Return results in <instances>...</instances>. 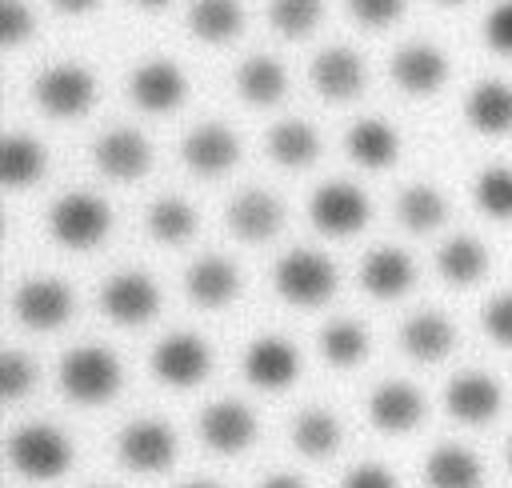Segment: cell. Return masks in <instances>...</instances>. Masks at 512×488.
<instances>
[{
    "mask_svg": "<svg viewBox=\"0 0 512 488\" xmlns=\"http://www.w3.org/2000/svg\"><path fill=\"white\" fill-rule=\"evenodd\" d=\"M124 384V368L108 348H72L60 360V388L64 396H72L84 408L108 404Z\"/></svg>",
    "mask_w": 512,
    "mask_h": 488,
    "instance_id": "1",
    "label": "cell"
},
{
    "mask_svg": "<svg viewBox=\"0 0 512 488\" xmlns=\"http://www.w3.org/2000/svg\"><path fill=\"white\" fill-rule=\"evenodd\" d=\"M272 284H276V292L288 304H296V308H320L336 292V264L328 256H320V252L296 248V252H288V256L276 260Z\"/></svg>",
    "mask_w": 512,
    "mask_h": 488,
    "instance_id": "2",
    "label": "cell"
},
{
    "mask_svg": "<svg viewBox=\"0 0 512 488\" xmlns=\"http://www.w3.org/2000/svg\"><path fill=\"white\" fill-rule=\"evenodd\" d=\"M8 460L28 480H56L72 468V440L52 424H24L8 436Z\"/></svg>",
    "mask_w": 512,
    "mask_h": 488,
    "instance_id": "3",
    "label": "cell"
},
{
    "mask_svg": "<svg viewBox=\"0 0 512 488\" xmlns=\"http://www.w3.org/2000/svg\"><path fill=\"white\" fill-rule=\"evenodd\" d=\"M112 228V208L92 192H68L48 212V232L64 248H96Z\"/></svg>",
    "mask_w": 512,
    "mask_h": 488,
    "instance_id": "4",
    "label": "cell"
},
{
    "mask_svg": "<svg viewBox=\"0 0 512 488\" xmlns=\"http://www.w3.org/2000/svg\"><path fill=\"white\" fill-rule=\"evenodd\" d=\"M32 96L52 120H76L96 104V76L80 64H52L36 76Z\"/></svg>",
    "mask_w": 512,
    "mask_h": 488,
    "instance_id": "5",
    "label": "cell"
},
{
    "mask_svg": "<svg viewBox=\"0 0 512 488\" xmlns=\"http://www.w3.org/2000/svg\"><path fill=\"white\" fill-rule=\"evenodd\" d=\"M148 368L160 384H172V388H192L200 384L208 372H212V352L200 336L192 332H176L168 340H160L148 356Z\"/></svg>",
    "mask_w": 512,
    "mask_h": 488,
    "instance_id": "6",
    "label": "cell"
},
{
    "mask_svg": "<svg viewBox=\"0 0 512 488\" xmlns=\"http://www.w3.org/2000/svg\"><path fill=\"white\" fill-rule=\"evenodd\" d=\"M368 212H372L368 196L356 184H340V180L316 188L312 200H308V220L324 236H352V232H360L368 224Z\"/></svg>",
    "mask_w": 512,
    "mask_h": 488,
    "instance_id": "7",
    "label": "cell"
},
{
    "mask_svg": "<svg viewBox=\"0 0 512 488\" xmlns=\"http://www.w3.org/2000/svg\"><path fill=\"white\" fill-rule=\"evenodd\" d=\"M72 288L60 284V280H48V276H36V280H24L12 296V312L24 328L32 332H56L60 324H68L72 316Z\"/></svg>",
    "mask_w": 512,
    "mask_h": 488,
    "instance_id": "8",
    "label": "cell"
},
{
    "mask_svg": "<svg viewBox=\"0 0 512 488\" xmlns=\"http://www.w3.org/2000/svg\"><path fill=\"white\" fill-rule=\"evenodd\" d=\"M116 456L132 472H164L176 460V432L164 420H132L116 436Z\"/></svg>",
    "mask_w": 512,
    "mask_h": 488,
    "instance_id": "9",
    "label": "cell"
},
{
    "mask_svg": "<svg viewBox=\"0 0 512 488\" xmlns=\"http://www.w3.org/2000/svg\"><path fill=\"white\" fill-rule=\"evenodd\" d=\"M100 308L108 320L136 328L148 324L160 312V288L144 276V272H116L104 288H100Z\"/></svg>",
    "mask_w": 512,
    "mask_h": 488,
    "instance_id": "10",
    "label": "cell"
},
{
    "mask_svg": "<svg viewBox=\"0 0 512 488\" xmlns=\"http://www.w3.org/2000/svg\"><path fill=\"white\" fill-rule=\"evenodd\" d=\"M196 428H200V440H204L212 452H224V456H236V452L252 448V440L260 436V420H256L244 404H236V400H216V404H208V408L200 412Z\"/></svg>",
    "mask_w": 512,
    "mask_h": 488,
    "instance_id": "11",
    "label": "cell"
},
{
    "mask_svg": "<svg viewBox=\"0 0 512 488\" xmlns=\"http://www.w3.org/2000/svg\"><path fill=\"white\" fill-rule=\"evenodd\" d=\"M128 92H132L136 108L164 116V112H176V108L184 104L188 80H184V72H180L172 60H144V64L132 72Z\"/></svg>",
    "mask_w": 512,
    "mask_h": 488,
    "instance_id": "12",
    "label": "cell"
},
{
    "mask_svg": "<svg viewBox=\"0 0 512 488\" xmlns=\"http://www.w3.org/2000/svg\"><path fill=\"white\" fill-rule=\"evenodd\" d=\"M228 228L248 244H264L284 228V204L264 188H244L228 200Z\"/></svg>",
    "mask_w": 512,
    "mask_h": 488,
    "instance_id": "13",
    "label": "cell"
},
{
    "mask_svg": "<svg viewBox=\"0 0 512 488\" xmlns=\"http://www.w3.org/2000/svg\"><path fill=\"white\" fill-rule=\"evenodd\" d=\"M92 160L108 180H140L152 168V144L136 128H112L92 144Z\"/></svg>",
    "mask_w": 512,
    "mask_h": 488,
    "instance_id": "14",
    "label": "cell"
},
{
    "mask_svg": "<svg viewBox=\"0 0 512 488\" xmlns=\"http://www.w3.org/2000/svg\"><path fill=\"white\" fill-rule=\"evenodd\" d=\"M308 76H312V88L324 100H332V104H344V100H352V96L364 92V60L352 48H344V44L324 48L312 60Z\"/></svg>",
    "mask_w": 512,
    "mask_h": 488,
    "instance_id": "15",
    "label": "cell"
},
{
    "mask_svg": "<svg viewBox=\"0 0 512 488\" xmlns=\"http://www.w3.org/2000/svg\"><path fill=\"white\" fill-rule=\"evenodd\" d=\"M296 376H300V352H296L288 340L264 336V340L248 344V352H244V380H248L252 388L280 392V388H288Z\"/></svg>",
    "mask_w": 512,
    "mask_h": 488,
    "instance_id": "16",
    "label": "cell"
},
{
    "mask_svg": "<svg viewBox=\"0 0 512 488\" xmlns=\"http://www.w3.org/2000/svg\"><path fill=\"white\" fill-rule=\"evenodd\" d=\"M428 404H424V392L404 384V380H392V384H380L372 396H368V420L388 432V436H404L412 432L420 420H424Z\"/></svg>",
    "mask_w": 512,
    "mask_h": 488,
    "instance_id": "17",
    "label": "cell"
},
{
    "mask_svg": "<svg viewBox=\"0 0 512 488\" xmlns=\"http://www.w3.org/2000/svg\"><path fill=\"white\" fill-rule=\"evenodd\" d=\"M180 156L196 176H224L240 160V140L224 124H200L184 136Z\"/></svg>",
    "mask_w": 512,
    "mask_h": 488,
    "instance_id": "18",
    "label": "cell"
},
{
    "mask_svg": "<svg viewBox=\"0 0 512 488\" xmlns=\"http://www.w3.org/2000/svg\"><path fill=\"white\" fill-rule=\"evenodd\" d=\"M392 80L408 96H432L448 80V56L436 44H404L392 56Z\"/></svg>",
    "mask_w": 512,
    "mask_h": 488,
    "instance_id": "19",
    "label": "cell"
},
{
    "mask_svg": "<svg viewBox=\"0 0 512 488\" xmlns=\"http://www.w3.org/2000/svg\"><path fill=\"white\" fill-rule=\"evenodd\" d=\"M504 404V392L500 384L488 376V372H468V376H456L448 388H444V408L448 416H456L460 424H488Z\"/></svg>",
    "mask_w": 512,
    "mask_h": 488,
    "instance_id": "20",
    "label": "cell"
},
{
    "mask_svg": "<svg viewBox=\"0 0 512 488\" xmlns=\"http://www.w3.org/2000/svg\"><path fill=\"white\" fill-rule=\"evenodd\" d=\"M416 284V264L400 248H372L360 264V288L376 300H400Z\"/></svg>",
    "mask_w": 512,
    "mask_h": 488,
    "instance_id": "21",
    "label": "cell"
},
{
    "mask_svg": "<svg viewBox=\"0 0 512 488\" xmlns=\"http://www.w3.org/2000/svg\"><path fill=\"white\" fill-rule=\"evenodd\" d=\"M184 292L200 308H224V304H232L240 296V272L224 256H200L184 272Z\"/></svg>",
    "mask_w": 512,
    "mask_h": 488,
    "instance_id": "22",
    "label": "cell"
},
{
    "mask_svg": "<svg viewBox=\"0 0 512 488\" xmlns=\"http://www.w3.org/2000/svg\"><path fill=\"white\" fill-rule=\"evenodd\" d=\"M464 120L480 136H508L512 132V84L480 80L464 96Z\"/></svg>",
    "mask_w": 512,
    "mask_h": 488,
    "instance_id": "23",
    "label": "cell"
},
{
    "mask_svg": "<svg viewBox=\"0 0 512 488\" xmlns=\"http://www.w3.org/2000/svg\"><path fill=\"white\" fill-rule=\"evenodd\" d=\"M400 348L420 360V364H436L444 360L452 348H456V328L448 316L440 312H420V316H408L404 328H400Z\"/></svg>",
    "mask_w": 512,
    "mask_h": 488,
    "instance_id": "24",
    "label": "cell"
},
{
    "mask_svg": "<svg viewBox=\"0 0 512 488\" xmlns=\"http://www.w3.org/2000/svg\"><path fill=\"white\" fill-rule=\"evenodd\" d=\"M424 484L428 488H480L484 484V460L472 448L440 444L424 460Z\"/></svg>",
    "mask_w": 512,
    "mask_h": 488,
    "instance_id": "25",
    "label": "cell"
},
{
    "mask_svg": "<svg viewBox=\"0 0 512 488\" xmlns=\"http://www.w3.org/2000/svg\"><path fill=\"white\" fill-rule=\"evenodd\" d=\"M344 152L360 164V168H392L400 156V136L392 124L384 120H356L344 136Z\"/></svg>",
    "mask_w": 512,
    "mask_h": 488,
    "instance_id": "26",
    "label": "cell"
},
{
    "mask_svg": "<svg viewBox=\"0 0 512 488\" xmlns=\"http://www.w3.org/2000/svg\"><path fill=\"white\" fill-rule=\"evenodd\" d=\"M48 168V152L36 136L28 132H8L4 144H0V180L8 188H28L44 176Z\"/></svg>",
    "mask_w": 512,
    "mask_h": 488,
    "instance_id": "27",
    "label": "cell"
},
{
    "mask_svg": "<svg viewBox=\"0 0 512 488\" xmlns=\"http://www.w3.org/2000/svg\"><path fill=\"white\" fill-rule=\"evenodd\" d=\"M244 28L240 0H192L188 4V32L204 44H228Z\"/></svg>",
    "mask_w": 512,
    "mask_h": 488,
    "instance_id": "28",
    "label": "cell"
},
{
    "mask_svg": "<svg viewBox=\"0 0 512 488\" xmlns=\"http://www.w3.org/2000/svg\"><path fill=\"white\" fill-rule=\"evenodd\" d=\"M236 92H240V100H248L256 108H268L288 92V72L272 56H248L236 68Z\"/></svg>",
    "mask_w": 512,
    "mask_h": 488,
    "instance_id": "29",
    "label": "cell"
},
{
    "mask_svg": "<svg viewBox=\"0 0 512 488\" xmlns=\"http://www.w3.org/2000/svg\"><path fill=\"white\" fill-rule=\"evenodd\" d=\"M268 156L280 168H308L320 156V136L304 120H280L268 132Z\"/></svg>",
    "mask_w": 512,
    "mask_h": 488,
    "instance_id": "30",
    "label": "cell"
},
{
    "mask_svg": "<svg viewBox=\"0 0 512 488\" xmlns=\"http://www.w3.org/2000/svg\"><path fill=\"white\" fill-rule=\"evenodd\" d=\"M436 272H440L448 284L468 288V284H476V280L488 272V248H484L480 240H472V236H456V240L440 244V252H436Z\"/></svg>",
    "mask_w": 512,
    "mask_h": 488,
    "instance_id": "31",
    "label": "cell"
},
{
    "mask_svg": "<svg viewBox=\"0 0 512 488\" xmlns=\"http://www.w3.org/2000/svg\"><path fill=\"white\" fill-rule=\"evenodd\" d=\"M292 448L300 452V456H308V460H324V456H332L336 448H340V424H336V416L332 412H324V408H308V412H300L296 420H292Z\"/></svg>",
    "mask_w": 512,
    "mask_h": 488,
    "instance_id": "32",
    "label": "cell"
},
{
    "mask_svg": "<svg viewBox=\"0 0 512 488\" xmlns=\"http://www.w3.org/2000/svg\"><path fill=\"white\" fill-rule=\"evenodd\" d=\"M396 216L408 232H432L448 220V200L432 188V184H412L400 192L396 200Z\"/></svg>",
    "mask_w": 512,
    "mask_h": 488,
    "instance_id": "33",
    "label": "cell"
},
{
    "mask_svg": "<svg viewBox=\"0 0 512 488\" xmlns=\"http://www.w3.org/2000/svg\"><path fill=\"white\" fill-rule=\"evenodd\" d=\"M144 224H148V236H152V240H160V244H184V240L196 232L200 216H196V208H192L188 200L164 196V200H156V204L148 208Z\"/></svg>",
    "mask_w": 512,
    "mask_h": 488,
    "instance_id": "34",
    "label": "cell"
},
{
    "mask_svg": "<svg viewBox=\"0 0 512 488\" xmlns=\"http://www.w3.org/2000/svg\"><path fill=\"white\" fill-rule=\"evenodd\" d=\"M320 352L332 368H356L368 356V332L352 320H336L320 332Z\"/></svg>",
    "mask_w": 512,
    "mask_h": 488,
    "instance_id": "35",
    "label": "cell"
},
{
    "mask_svg": "<svg viewBox=\"0 0 512 488\" xmlns=\"http://www.w3.org/2000/svg\"><path fill=\"white\" fill-rule=\"evenodd\" d=\"M324 16V0H268V24L288 36V40H304Z\"/></svg>",
    "mask_w": 512,
    "mask_h": 488,
    "instance_id": "36",
    "label": "cell"
},
{
    "mask_svg": "<svg viewBox=\"0 0 512 488\" xmlns=\"http://www.w3.org/2000/svg\"><path fill=\"white\" fill-rule=\"evenodd\" d=\"M472 196L480 204V212H488L492 220H512V168L508 164H492L476 176Z\"/></svg>",
    "mask_w": 512,
    "mask_h": 488,
    "instance_id": "37",
    "label": "cell"
},
{
    "mask_svg": "<svg viewBox=\"0 0 512 488\" xmlns=\"http://www.w3.org/2000/svg\"><path fill=\"white\" fill-rule=\"evenodd\" d=\"M32 384H36V360L28 352L8 348L0 356V396L4 400H20L24 392H32Z\"/></svg>",
    "mask_w": 512,
    "mask_h": 488,
    "instance_id": "38",
    "label": "cell"
},
{
    "mask_svg": "<svg viewBox=\"0 0 512 488\" xmlns=\"http://www.w3.org/2000/svg\"><path fill=\"white\" fill-rule=\"evenodd\" d=\"M32 32H36L32 8L20 4V0H0V44H4V48H16V44H24Z\"/></svg>",
    "mask_w": 512,
    "mask_h": 488,
    "instance_id": "39",
    "label": "cell"
},
{
    "mask_svg": "<svg viewBox=\"0 0 512 488\" xmlns=\"http://www.w3.org/2000/svg\"><path fill=\"white\" fill-rule=\"evenodd\" d=\"M348 12L364 24V28H388L400 20L404 0H348Z\"/></svg>",
    "mask_w": 512,
    "mask_h": 488,
    "instance_id": "40",
    "label": "cell"
},
{
    "mask_svg": "<svg viewBox=\"0 0 512 488\" xmlns=\"http://www.w3.org/2000/svg\"><path fill=\"white\" fill-rule=\"evenodd\" d=\"M484 44L500 56H512V0H500L484 20Z\"/></svg>",
    "mask_w": 512,
    "mask_h": 488,
    "instance_id": "41",
    "label": "cell"
},
{
    "mask_svg": "<svg viewBox=\"0 0 512 488\" xmlns=\"http://www.w3.org/2000/svg\"><path fill=\"white\" fill-rule=\"evenodd\" d=\"M484 332H488L500 348H512V292L488 300V308H484Z\"/></svg>",
    "mask_w": 512,
    "mask_h": 488,
    "instance_id": "42",
    "label": "cell"
},
{
    "mask_svg": "<svg viewBox=\"0 0 512 488\" xmlns=\"http://www.w3.org/2000/svg\"><path fill=\"white\" fill-rule=\"evenodd\" d=\"M340 488H400V484H396V476H392L388 468L364 464V468H352V472L340 480Z\"/></svg>",
    "mask_w": 512,
    "mask_h": 488,
    "instance_id": "43",
    "label": "cell"
},
{
    "mask_svg": "<svg viewBox=\"0 0 512 488\" xmlns=\"http://www.w3.org/2000/svg\"><path fill=\"white\" fill-rule=\"evenodd\" d=\"M100 0H52V8H60V12H68V16H84V12H92Z\"/></svg>",
    "mask_w": 512,
    "mask_h": 488,
    "instance_id": "44",
    "label": "cell"
},
{
    "mask_svg": "<svg viewBox=\"0 0 512 488\" xmlns=\"http://www.w3.org/2000/svg\"><path fill=\"white\" fill-rule=\"evenodd\" d=\"M260 488H304V484H300L296 476H268Z\"/></svg>",
    "mask_w": 512,
    "mask_h": 488,
    "instance_id": "45",
    "label": "cell"
},
{
    "mask_svg": "<svg viewBox=\"0 0 512 488\" xmlns=\"http://www.w3.org/2000/svg\"><path fill=\"white\" fill-rule=\"evenodd\" d=\"M180 488H224V484H216V480H188V484H180Z\"/></svg>",
    "mask_w": 512,
    "mask_h": 488,
    "instance_id": "46",
    "label": "cell"
},
{
    "mask_svg": "<svg viewBox=\"0 0 512 488\" xmlns=\"http://www.w3.org/2000/svg\"><path fill=\"white\" fill-rule=\"evenodd\" d=\"M132 4H140V8H168L172 0H132Z\"/></svg>",
    "mask_w": 512,
    "mask_h": 488,
    "instance_id": "47",
    "label": "cell"
},
{
    "mask_svg": "<svg viewBox=\"0 0 512 488\" xmlns=\"http://www.w3.org/2000/svg\"><path fill=\"white\" fill-rule=\"evenodd\" d=\"M436 4H464V0H436Z\"/></svg>",
    "mask_w": 512,
    "mask_h": 488,
    "instance_id": "48",
    "label": "cell"
},
{
    "mask_svg": "<svg viewBox=\"0 0 512 488\" xmlns=\"http://www.w3.org/2000/svg\"><path fill=\"white\" fill-rule=\"evenodd\" d=\"M508 468H512V444H508Z\"/></svg>",
    "mask_w": 512,
    "mask_h": 488,
    "instance_id": "49",
    "label": "cell"
}]
</instances>
